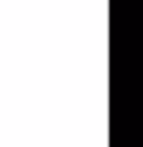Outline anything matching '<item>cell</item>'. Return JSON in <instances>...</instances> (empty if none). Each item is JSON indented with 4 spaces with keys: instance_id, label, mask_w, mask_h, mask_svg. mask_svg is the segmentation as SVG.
Returning <instances> with one entry per match:
<instances>
[]
</instances>
